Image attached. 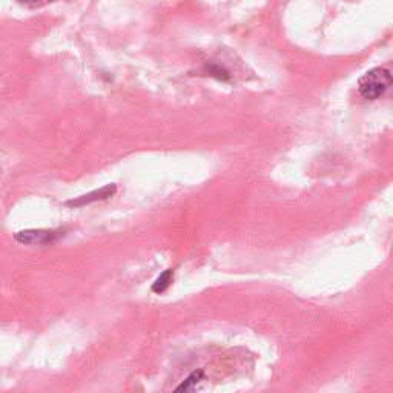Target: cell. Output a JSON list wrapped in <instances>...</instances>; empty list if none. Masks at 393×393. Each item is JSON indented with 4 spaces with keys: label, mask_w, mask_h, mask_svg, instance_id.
I'll use <instances>...</instances> for the list:
<instances>
[{
    "label": "cell",
    "mask_w": 393,
    "mask_h": 393,
    "mask_svg": "<svg viewBox=\"0 0 393 393\" xmlns=\"http://www.w3.org/2000/svg\"><path fill=\"white\" fill-rule=\"evenodd\" d=\"M392 85V74L386 68L370 70L358 82V91L366 100H377Z\"/></svg>",
    "instance_id": "6da1fadb"
},
{
    "label": "cell",
    "mask_w": 393,
    "mask_h": 393,
    "mask_svg": "<svg viewBox=\"0 0 393 393\" xmlns=\"http://www.w3.org/2000/svg\"><path fill=\"white\" fill-rule=\"evenodd\" d=\"M172 276H174V272H172V269H168V271L163 272L157 278L156 283L152 284V292H156V294H163V292H165L168 289V287L171 286V283H172Z\"/></svg>",
    "instance_id": "277c9868"
},
{
    "label": "cell",
    "mask_w": 393,
    "mask_h": 393,
    "mask_svg": "<svg viewBox=\"0 0 393 393\" xmlns=\"http://www.w3.org/2000/svg\"><path fill=\"white\" fill-rule=\"evenodd\" d=\"M26 2H34V0H26Z\"/></svg>",
    "instance_id": "8992f818"
},
{
    "label": "cell",
    "mask_w": 393,
    "mask_h": 393,
    "mask_svg": "<svg viewBox=\"0 0 393 393\" xmlns=\"http://www.w3.org/2000/svg\"><path fill=\"white\" fill-rule=\"evenodd\" d=\"M203 378V372L198 370V372H194L193 375H190L189 378H186V381L181 382V384L176 389V392H186V390H190L194 386L198 384V381Z\"/></svg>",
    "instance_id": "5b68a950"
},
{
    "label": "cell",
    "mask_w": 393,
    "mask_h": 393,
    "mask_svg": "<svg viewBox=\"0 0 393 393\" xmlns=\"http://www.w3.org/2000/svg\"><path fill=\"white\" fill-rule=\"evenodd\" d=\"M63 232L60 231H50V229H28V231H21L14 235V239L21 244H33V246H43L57 242Z\"/></svg>",
    "instance_id": "7a4b0ae2"
},
{
    "label": "cell",
    "mask_w": 393,
    "mask_h": 393,
    "mask_svg": "<svg viewBox=\"0 0 393 393\" xmlns=\"http://www.w3.org/2000/svg\"><path fill=\"white\" fill-rule=\"evenodd\" d=\"M116 185H108V186H104L102 189H97V190H94V193H90V194H86V195H82L79 198H75V200H71L68 201V206H74V208H80V206H85V205H90V203H94V201H99V200H107L109 197H112L114 194H116Z\"/></svg>",
    "instance_id": "3957f363"
}]
</instances>
